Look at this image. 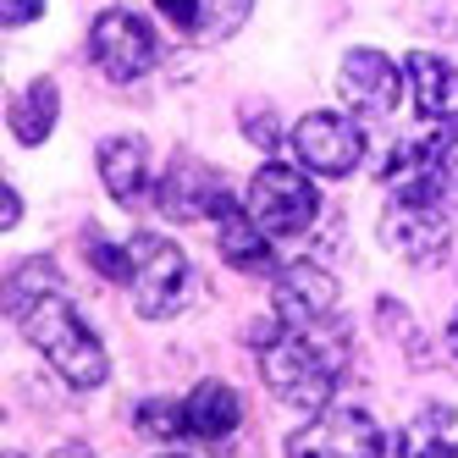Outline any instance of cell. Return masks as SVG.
I'll return each mask as SVG.
<instances>
[{
	"instance_id": "obj_14",
	"label": "cell",
	"mask_w": 458,
	"mask_h": 458,
	"mask_svg": "<svg viewBox=\"0 0 458 458\" xmlns=\"http://www.w3.org/2000/svg\"><path fill=\"white\" fill-rule=\"evenodd\" d=\"M155 6L188 39H233L249 22L254 0H155Z\"/></svg>"
},
{
	"instance_id": "obj_26",
	"label": "cell",
	"mask_w": 458,
	"mask_h": 458,
	"mask_svg": "<svg viewBox=\"0 0 458 458\" xmlns=\"http://www.w3.org/2000/svg\"><path fill=\"white\" fill-rule=\"evenodd\" d=\"M160 458H188V453H160Z\"/></svg>"
},
{
	"instance_id": "obj_24",
	"label": "cell",
	"mask_w": 458,
	"mask_h": 458,
	"mask_svg": "<svg viewBox=\"0 0 458 458\" xmlns=\"http://www.w3.org/2000/svg\"><path fill=\"white\" fill-rule=\"evenodd\" d=\"M50 458H94V453H89V447H83V442H67V447H55V453H50Z\"/></svg>"
},
{
	"instance_id": "obj_22",
	"label": "cell",
	"mask_w": 458,
	"mask_h": 458,
	"mask_svg": "<svg viewBox=\"0 0 458 458\" xmlns=\"http://www.w3.org/2000/svg\"><path fill=\"white\" fill-rule=\"evenodd\" d=\"M243 133L266 149V155L276 149V122H271V111H249V116H243Z\"/></svg>"
},
{
	"instance_id": "obj_13",
	"label": "cell",
	"mask_w": 458,
	"mask_h": 458,
	"mask_svg": "<svg viewBox=\"0 0 458 458\" xmlns=\"http://www.w3.org/2000/svg\"><path fill=\"white\" fill-rule=\"evenodd\" d=\"M403 78H409V94H414V111L425 122H458V72H453V61H442L431 50H414L403 61Z\"/></svg>"
},
{
	"instance_id": "obj_18",
	"label": "cell",
	"mask_w": 458,
	"mask_h": 458,
	"mask_svg": "<svg viewBox=\"0 0 458 458\" xmlns=\"http://www.w3.org/2000/svg\"><path fill=\"white\" fill-rule=\"evenodd\" d=\"M55 116H61V89L50 78H34L12 100V133H17V144H45L55 133Z\"/></svg>"
},
{
	"instance_id": "obj_11",
	"label": "cell",
	"mask_w": 458,
	"mask_h": 458,
	"mask_svg": "<svg viewBox=\"0 0 458 458\" xmlns=\"http://www.w3.org/2000/svg\"><path fill=\"white\" fill-rule=\"evenodd\" d=\"M343 100L353 111H365V116H386L392 106H398V89H403V72H398V61L381 55V50H348L343 55Z\"/></svg>"
},
{
	"instance_id": "obj_25",
	"label": "cell",
	"mask_w": 458,
	"mask_h": 458,
	"mask_svg": "<svg viewBox=\"0 0 458 458\" xmlns=\"http://www.w3.org/2000/svg\"><path fill=\"white\" fill-rule=\"evenodd\" d=\"M447 353H458V310H453V320H447Z\"/></svg>"
},
{
	"instance_id": "obj_19",
	"label": "cell",
	"mask_w": 458,
	"mask_h": 458,
	"mask_svg": "<svg viewBox=\"0 0 458 458\" xmlns=\"http://www.w3.org/2000/svg\"><path fill=\"white\" fill-rule=\"evenodd\" d=\"M133 425L155 442H177V437H188V409L172 403V398H149V403L133 409Z\"/></svg>"
},
{
	"instance_id": "obj_3",
	"label": "cell",
	"mask_w": 458,
	"mask_h": 458,
	"mask_svg": "<svg viewBox=\"0 0 458 458\" xmlns=\"http://www.w3.org/2000/svg\"><path fill=\"white\" fill-rule=\"evenodd\" d=\"M127 293L144 320H172L188 304V254L160 233H133L127 238Z\"/></svg>"
},
{
	"instance_id": "obj_12",
	"label": "cell",
	"mask_w": 458,
	"mask_h": 458,
	"mask_svg": "<svg viewBox=\"0 0 458 458\" xmlns=\"http://www.w3.org/2000/svg\"><path fill=\"white\" fill-rule=\"evenodd\" d=\"M216 249H221L226 266L243 271V276L271 271V233L249 216V205H233V199H226V210L216 216Z\"/></svg>"
},
{
	"instance_id": "obj_9",
	"label": "cell",
	"mask_w": 458,
	"mask_h": 458,
	"mask_svg": "<svg viewBox=\"0 0 458 458\" xmlns=\"http://www.w3.org/2000/svg\"><path fill=\"white\" fill-rule=\"evenodd\" d=\"M271 310H276L282 326H293V332H315V326H326L337 315V276L326 266H310V259L282 266L276 287H271Z\"/></svg>"
},
{
	"instance_id": "obj_8",
	"label": "cell",
	"mask_w": 458,
	"mask_h": 458,
	"mask_svg": "<svg viewBox=\"0 0 458 458\" xmlns=\"http://www.w3.org/2000/svg\"><path fill=\"white\" fill-rule=\"evenodd\" d=\"M89 55L111 83H133V78H144L155 67V34H149V22L139 12L111 6L89 28Z\"/></svg>"
},
{
	"instance_id": "obj_7",
	"label": "cell",
	"mask_w": 458,
	"mask_h": 458,
	"mask_svg": "<svg viewBox=\"0 0 458 458\" xmlns=\"http://www.w3.org/2000/svg\"><path fill=\"white\" fill-rule=\"evenodd\" d=\"M386 437L365 409H320L287 437V458H381Z\"/></svg>"
},
{
	"instance_id": "obj_1",
	"label": "cell",
	"mask_w": 458,
	"mask_h": 458,
	"mask_svg": "<svg viewBox=\"0 0 458 458\" xmlns=\"http://www.w3.org/2000/svg\"><path fill=\"white\" fill-rule=\"evenodd\" d=\"M343 332L337 326H315V332H282L271 348H259V376L266 386L287 409H304V414H320L337 392V376H343Z\"/></svg>"
},
{
	"instance_id": "obj_16",
	"label": "cell",
	"mask_w": 458,
	"mask_h": 458,
	"mask_svg": "<svg viewBox=\"0 0 458 458\" xmlns=\"http://www.w3.org/2000/svg\"><path fill=\"white\" fill-rule=\"evenodd\" d=\"M188 409V437H199V442H226L243 425V398L226 381H199L182 398Z\"/></svg>"
},
{
	"instance_id": "obj_6",
	"label": "cell",
	"mask_w": 458,
	"mask_h": 458,
	"mask_svg": "<svg viewBox=\"0 0 458 458\" xmlns=\"http://www.w3.org/2000/svg\"><path fill=\"white\" fill-rule=\"evenodd\" d=\"M381 243L398 259H409V266H437L453 243L447 210L431 199H414V193H392L381 210Z\"/></svg>"
},
{
	"instance_id": "obj_4",
	"label": "cell",
	"mask_w": 458,
	"mask_h": 458,
	"mask_svg": "<svg viewBox=\"0 0 458 458\" xmlns=\"http://www.w3.org/2000/svg\"><path fill=\"white\" fill-rule=\"evenodd\" d=\"M249 216L266 226L271 238H304L320 216V193H315L304 166L266 160V166L249 177Z\"/></svg>"
},
{
	"instance_id": "obj_17",
	"label": "cell",
	"mask_w": 458,
	"mask_h": 458,
	"mask_svg": "<svg viewBox=\"0 0 458 458\" xmlns=\"http://www.w3.org/2000/svg\"><path fill=\"white\" fill-rule=\"evenodd\" d=\"M50 293H67L61 287V271H55V259H45V254H34V259H17V266L6 271V315L12 320H22L28 310H39Z\"/></svg>"
},
{
	"instance_id": "obj_2",
	"label": "cell",
	"mask_w": 458,
	"mask_h": 458,
	"mask_svg": "<svg viewBox=\"0 0 458 458\" xmlns=\"http://www.w3.org/2000/svg\"><path fill=\"white\" fill-rule=\"evenodd\" d=\"M17 326L28 332V343H34V348L50 359V365H55V376L67 381V386H78V392L106 386L111 359H106L100 337H94L89 326L78 320V310H72L67 293H50V299H45L39 310H28Z\"/></svg>"
},
{
	"instance_id": "obj_23",
	"label": "cell",
	"mask_w": 458,
	"mask_h": 458,
	"mask_svg": "<svg viewBox=\"0 0 458 458\" xmlns=\"http://www.w3.org/2000/svg\"><path fill=\"white\" fill-rule=\"evenodd\" d=\"M17 216H22V199H17V188H6L0 193V233H12Z\"/></svg>"
},
{
	"instance_id": "obj_20",
	"label": "cell",
	"mask_w": 458,
	"mask_h": 458,
	"mask_svg": "<svg viewBox=\"0 0 458 458\" xmlns=\"http://www.w3.org/2000/svg\"><path fill=\"white\" fill-rule=\"evenodd\" d=\"M83 259L100 276H111V282H127V243H111L100 226H89L83 233Z\"/></svg>"
},
{
	"instance_id": "obj_21",
	"label": "cell",
	"mask_w": 458,
	"mask_h": 458,
	"mask_svg": "<svg viewBox=\"0 0 458 458\" xmlns=\"http://www.w3.org/2000/svg\"><path fill=\"white\" fill-rule=\"evenodd\" d=\"M34 17H45V0H0V22L6 28H28Z\"/></svg>"
},
{
	"instance_id": "obj_10",
	"label": "cell",
	"mask_w": 458,
	"mask_h": 458,
	"mask_svg": "<svg viewBox=\"0 0 458 458\" xmlns=\"http://www.w3.org/2000/svg\"><path fill=\"white\" fill-rule=\"evenodd\" d=\"M155 205L172 221H216L226 210V182H221V172L210 160L177 155L166 166V177H160V188H155Z\"/></svg>"
},
{
	"instance_id": "obj_5",
	"label": "cell",
	"mask_w": 458,
	"mask_h": 458,
	"mask_svg": "<svg viewBox=\"0 0 458 458\" xmlns=\"http://www.w3.org/2000/svg\"><path fill=\"white\" fill-rule=\"evenodd\" d=\"M293 160L310 177H348L365 160V127L337 111H310L293 127Z\"/></svg>"
},
{
	"instance_id": "obj_15",
	"label": "cell",
	"mask_w": 458,
	"mask_h": 458,
	"mask_svg": "<svg viewBox=\"0 0 458 458\" xmlns=\"http://www.w3.org/2000/svg\"><path fill=\"white\" fill-rule=\"evenodd\" d=\"M100 182L116 205L133 210L144 199V188H149V144L139 133H116L100 144Z\"/></svg>"
},
{
	"instance_id": "obj_27",
	"label": "cell",
	"mask_w": 458,
	"mask_h": 458,
	"mask_svg": "<svg viewBox=\"0 0 458 458\" xmlns=\"http://www.w3.org/2000/svg\"><path fill=\"white\" fill-rule=\"evenodd\" d=\"M6 458H22V453H6Z\"/></svg>"
}]
</instances>
